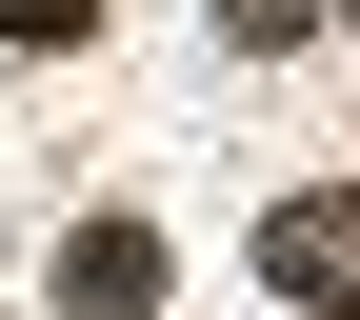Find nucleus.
<instances>
[{
    "label": "nucleus",
    "mask_w": 360,
    "mask_h": 320,
    "mask_svg": "<svg viewBox=\"0 0 360 320\" xmlns=\"http://www.w3.org/2000/svg\"><path fill=\"white\" fill-rule=\"evenodd\" d=\"M260 281H281V300H360V180H340V200L300 180V200L260 220Z\"/></svg>",
    "instance_id": "obj_1"
},
{
    "label": "nucleus",
    "mask_w": 360,
    "mask_h": 320,
    "mask_svg": "<svg viewBox=\"0 0 360 320\" xmlns=\"http://www.w3.org/2000/svg\"><path fill=\"white\" fill-rule=\"evenodd\" d=\"M160 281H180L160 220H80V241H60V320H160Z\"/></svg>",
    "instance_id": "obj_2"
},
{
    "label": "nucleus",
    "mask_w": 360,
    "mask_h": 320,
    "mask_svg": "<svg viewBox=\"0 0 360 320\" xmlns=\"http://www.w3.org/2000/svg\"><path fill=\"white\" fill-rule=\"evenodd\" d=\"M321 20H340V0H220V40H240V60H300Z\"/></svg>",
    "instance_id": "obj_3"
},
{
    "label": "nucleus",
    "mask_w": 360,
    "mask_h": 320,
    "mask_svg": "<svg viewBox=\"0 0 360 320\" xmlns=\"http://www.w3.org/2000/svg\"><path fill=\"white\" fill-rule=\"evenodd\" d=\"M0 40H20V60H80V40H101V0H0Z\"/></svg>",
    "instance_id": "obj_4"
}]
</instances>
